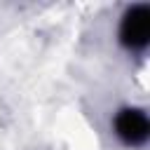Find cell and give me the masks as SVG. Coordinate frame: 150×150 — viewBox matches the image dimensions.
<instances>
[{
  "label": "cell",
  "mask_w": 150,
  "mask_h": 150,
  "mask_svg": "<svg viewBox=\"0 0 150 150\" xmlns=\"http://www.w3.org/2000/svg\"><path fill=\"white\" fill-rule=\"evenodd\" d=\"M148 38H150V9L145 5H138L122 21V42L129 47H143Z\"/></svg>",
  "instance_id": "obj_1"
},
{
  "label": "cell",
  "mask_w": 150,
  "mask_h": 150,
  "mask_svg": "<svg viewBox=\"0 0 150 150\" xmlns=\"http://www.w3.org/2000/svg\"><path fill=\"white\" fill-rule=\"evenodd\" d=\"M115 129L127 143L138 145V143H143L148 138L150 124H148V117L141 110H122L117 115V120H115Z\"/></svg>",
  "instance_id": "obj_2"
}]
</instances>
